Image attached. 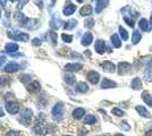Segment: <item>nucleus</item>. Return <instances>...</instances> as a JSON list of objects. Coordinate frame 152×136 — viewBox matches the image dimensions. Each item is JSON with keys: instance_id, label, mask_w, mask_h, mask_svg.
I'll return each mask as SVG.
<instances>
[{"instance_id": "f257e3e1", "label": "nucleus", "mask_w": 152, "mask_h": 136, "mask_svg": "<svg viewBox=\"0 0 152 136\" xmlns=\"http://www.w3.org/2000/svg\"><path fill=\"white\" fill-rule=\"evenodd\" d=\"M51 115L53 120L56 121H60L64 117V103L63 102H57L53 105L52 110H51Z\"/></svg>"}, {"instance_id": "f03ea898", "label": "nucleus", "mask_w": 152, "mask_h": 136, "mask_svg": "<svg viewBox=\"0 0 152 136\" xmlns=\"http://www.w3.org/2000/svg\"><path fill=\"white\" fill-rule=\"evenodd\" d=\"M7 35L10 38V39L15 40V41H23V42H27L28 39H30V36H28V34L27 33H24V32H17V31H8L7 32Z\"/></svg>"}, {"instance_id": "7ed1b4c3", "label": "nucleus", "mask_w": 152, "mask_h": 136, "mask_svg": "<svg viewBox=\"0 0 152 136\" xmlns=\"http://www.w3.org/2000/svg\"><path fill=\"white\" fill-rule=\"evenodd\" d=\"M32 118H33V111H32V109H30V108H25L24 110L22 111V113H20V117L18 118V120L19 121H22L23 125L27 126L28 123L31 121Z\"/></svg>"}, {"instance_id": "20e7f679", "label": "nucleus", "mask_w": 152, "mask_h": 136, "mask_svg": "<svg viewBox=\"0 0 152 136\" xmlns=\"http://www.w3.org/2000/svg\"><path fill=\"white\" fill-rule=\"evenodd\" d=\"M132 71V65L126 61H121L117 66V71L119 75H127Z\"/></svg>"}, {"instance_id": "39448f33", "label": "nucleus", "mask_w": 152, "mask_h": 136, "mask_svg": "<svg viewBox=\"0 0 152 136\" xmlns=\"http://www.w3.org/2000/svg\"><path fill=\"white\" fill-rule=\"evenodd\" d=\"M6 110L8 111V113L10 115H16L19 111V104L16 102V101H8L6 102V105H5Z\"/></svg>"}, {"instance_id": "423d86ee", "label": "nucleus", "mask_w": 152, "mask_h": 136, "mask_svg": "<svg viewBox=\"0 0 152 136\" xmlns=\"http://www.w3.org/2000/svg\"><path fill=\"white\" fill-rule=\"evenodd\" d=\"M86 78H88V81H89L91 84L95 85L98 84L99 81H100V74L95 71H91L86 74Z\"/></svg>"}, {"instance_id": "0eeeda50", "label": "nucleus", "mask_w": 152, "mask_h": 136, "mask_svg": "<svg viewBox=\"0 0 152 136\" xmlns=\"http://www.w3.org/2000/svg\"><path fill=\"white\" fill-rule=\"evenodd\" d=\"M101 68L106 71V73H110V74L115 73V71L117 69V67L115 66L114 63H111V61H109V60H106V61L101 63Z\"/></svg>"}, {"instance_id": "6e6552de", "label": "nucleus", "mask_w": 152, "mask_h": 136, "mask_svg": "<svg viewBox=\"0 0 152 136\" xmlns=\"http://www.w3.org/2000/svg\"><path fill=\"white\" fill-rule=\"evenodd\" d=\"M76 12V5H74L73 2H66V5L63 9V14L65 16H70Z\"/></svg>"}, {"instance_id": "1a4fd4ad", "label": "nucleus", "mask_w": 152, "mask_h": 136, "mask_svg": "<svg viewBox=\"0 0 152 136\" xmlns=\"http://www.w3.org/2000/svg\"><path fill=\"white\" fill-rule=\"evenodd\" d=\"M94 49L96 53L103 55L104 51H106V42L103 40H96L94 43Z\"/></svg>"}, {"instance_id": "9d476101", "label": "nucleus", "mask_w": 152, "mask_h": 136, "mask_svg": "<svg viewBox=\"0 0 152 136\" xmlns=\"http://www.w3.org/2000/svg\"><path fill=\"white\" fill-rule=\"evenodd\" d=\"M20 68H22V66L19 65V64L15 63V61H12V63L7 64L4 71H6V73H16V71H18Z\"/></svg>"}, {"instance_id": "9b49d317", "label": "nucleus", "mask_w": 152, "mask_h": 136, "mask_svg": "<svg viewBox=\"0 0 152 136\" xmlns=\"http://www.w3.org/2000/svg\"><path fill=\"white\" fill-rule=\"evenodd\" d=\"M92 41H93V35H92V33L85 32L83 34L82 39H81V43H82V45H84V47H89V45L92 43Z\"/></svg>"}, {"instance_id": "f8f14e48", "label": "nucleus", "mask_w": 152, "mask_h": 136, "mask_svg": "<svg viewBox=\"0 0 152 136\" xmlns=\"http://www.w3.org/2000/svg\"><path fill=\"white\" fill-rule=\"evenodd\" d=\"M83 68L82 64H78V63H70L65 66V69L69 73H74V71H80Z\"/></svg>"}, {"instance_id": "ddd939ff", "label": "nucleus", "mask_w": 152, "mask_h": 136, "mask_svg": "<svg viewBox=\"0 0 152 136\" xmlns=\"http://www.w3.org/2000/svg\"><path fill=\"white\" fill-rule=\"evenodd\" d=\"M61 23H63V22H61V20L59 18L58 14H55L50 20V26L53 28V30H58V28L61 27Z\"/></svg>"}, {"instance_id": "4468645a", "label": "nucleus", "mask_w": 152, "mask_h": 136, "mask_svg": "<svg viewBox=\"0 0 152 136\" xmlns=\"http://www.w3.org/2000/svg\"><path fill=\"white\" fill-rule=\"evenodd\" d=\"M114 87H117V83L109 79V78H103L101 82V89L104 90V89H114Z\"/></svg>"}, {"instance_id": "2eb2a0df", "label": "nucleus", "mask_w": 152, "mask_h": 136, "mask_svg": "<svg viewBox=\"0 0 152 136\" xmlns=\"http://www.w3.org/2000/svg\"><path fill=\"white\" fill-rule=\"evenodd\" d=\"M33 132L35 133V135L37 136H45V134L48 133L47 128H45L43 125H40V124L35 125V126L33 127Z\"/></svg>"}, {"instance_id": "dca6fc26", "label": "nucleus", "mask_w": 152, "mask_h": 136, "mask_svg": "<svg viewBox=\"0 0 152 136\" xmlns=\"http://www.w3.org/2000/svg\"><path fill=\"white\" fill-rule=\"evenodd\" d=\"M135 110L137 111V113H139L141 117H144V118H151V113H150V111L146 109L145 107H143V105H137L136 108H135Z\"/></svg>"}, {"instance_id": "f3484780", "label": "nucleus", "mask_w": 152, "mask_h": 136, "mask_svg": "<svg viewBox=\"0 0 152 136\" xmlns=\"http://www.w3.org/2000/svg\"><path fill=\"white\" fill-rule=\"evenodd\" d=\"M72 116L76 120H80V119H82L83 117L85 116V109L84 108H76L72 112Z\"/></svg>"}, {"instance_id": "a211bd4d", "label": "nucleus", "mask_w": 152, "mask_h": 136, "mask_svg": "<svg viewBox=\"0 0 152 136\" xmlns=\"http://www.w3.org/2000/svg\"><path fill=\"white\" fill-rule=\"evenodd\" d=\"M139 27L140 30H142V32H149V31H151L150 23H149V20H146V18H141L139 20Z\"/></svg>"}, {"instance_id": "6ab92c4d", "label": "nucleus", "mask_w": 152, "mask_h": 136, "mask_svg": "<svg viewBox=\"0 0 152 136\" xmlns=\"http://www.w3.org/2000/svg\"><path fill=\"white\" fill-rule=\"evenodd\" d=\"M40 90H41V85L37 81H33L30 84H27V91L31 93H38Z\"/></svg>"}, {"instance_id": "aec40b11", "label": "nucleus", "mask_w": 152, "mask_h": 136, "mask_svg": "<svg viewBox=\"0 0 152 136\" xmlns=\"http://www.w3.org/2000/svg\"><path fill=\"white\" fill-rule=\"evenodd\" d=\"M141 97H142V100L144 101V103L148 104L149 107L152 108V93H150L149 91H143Z\"/></svg>"}, {"instance_id": "412c9836", "label": "nucleus", "mask_w": 152, "mask_h": 136, "mask_svg": "<svg viewBox=\"0 0 152 136\" xmlns=\"http://www.w3.org/2000/svg\"><path fill=\"white\" fill-rule=\"evenodd\" d=\"M109 5V1H103V0H98L95 1V13L100 14Z\"/></svg>"}, {"instance_id": "4be33fe9", "label": "nucleus", "mask_w": 152, "mask_h": 136, "mask_svg": "<svg viewBox=\"0 0 152 136\" xmlns=\"http://www.w3.org/2000/svg\"><path fill=\"white\" fill-rule=\"evenodd\" d=\"M75 91L78 93H86L89 91V85L85 82H78L75 86Z\"/></svg>"}, {"instance_id": "5701e85b", "label": "nucleus", "mask_w": 152, "mask_h": 136, "mask_svg": "<svg viewBox=\"0 0 152 136\" xmlns=\"http://www.w3.org/2000/svg\"><path fill=\"white\" fill-rule=\"evenodd\" d=\"M142 86H143V84H142V79H141L140 77H134L133 79H132V82H131V87H132L133 90L139 91L142 89Z\"/></svg>"}, {"instance_id": "b1692460", "label": "nucleus", "mask_w": 152, "mask_h": 136, "mask_svg": "<svg viewBox=\"0 0 152 136\" xmlns=\"http://www.w3.org/2000/svg\"><path fill=\"white\" fill-rule=\"evenodd\" d=\"M93 13V9H92V6L91 5H84V6L80 9V15L81 16H90Z\"/></svg>"}, {"instance_id": "393cba45", "label": "nucleus", "mask_w": 152, "mask_h": 136, "mask_svg": "<svg viewBox=\"0 0 152 136\" xmlns=\"http://www.w3.org/2000/svg\"><path fill=\"white\" fill-rule=\"evenodd\" d=\"M110 41H111V44L114 45L115 48H121V39L119 38L118 34H113L111 38H110Z\"/></svg>"}, {"instance_id": "a878e982", "label": "nucleus", "mask_w": 152, "mask_h": 136, "mask_svg": "<svg viewBox=\"0 0 152 136\" xmlns=\"http://www.w3.org/2000/svg\"><path fill=\"white\" fill-rule=\"evenodd\" d=\"M5 50H6V52H9L13 55V52H16L18 50V44L15 42H9L5 45Z\"/></svg>"}, {"instance_id": "bb28decb", "label": "nucleus", "mask_w": 152, "mask_h": 136, "mask_svg": "<svg viewBox=\"0 0 152 136\" xmlns=\"http://www.w3.org/2000/svg\"><path fill=\"white\" fill-rule=\"evenodd\" d=\"M142 40V34H141V32L140 31H134L133 34H132V43H133L134 45L139 44L140 41Z\"/></svg>"}, {"instance_id": "cd10ccee", "label": "nucleus", "mask_w": 152, "mask_h": 136, "mask_svg": "<svg viewBox=\"0 0 152 136\" xmlns=\"http://www.w3.org/2000/svg\"><path fill=\"white\" fill-rule=\"evenodd\" d=\"M143 78L145 79L148 83L152 82V66L151 67H146L143 73Z\"/></svg>"}, {"instance_id": "c85d7f7f", "label": "nucleus", "mask_w": 152, "mask_h": 136, "mask_svg": "<svg viewBox=\"0 0 152 136\" xmlns=\"http://www.w3.org/2000/svg\"><path fill=\"white\" fill-rule=\"evenodd\" d=\"M64 79H65V82L67 83L68 85H75V83H76V77L73 75V74H65V76H64Z\"/></svg>"}, {"instance_id": "c756f323", "label": "nucleus", "mask_w": 152, "mask_h": 136, "mask_svg": "<svg viewBox=\"0 0 152 136\" xmlns=\"http://www.w3.org/2000/svg\"><path fill=\"white\" fill-rule=\"evenodd\" d=\"M49 41L51 42V44L52 45H56L57 44V41H58V34L55 31H49Z\"/></svg>"}, {"instance_id": "7c9ffc66", "label": "nucleus", "mask_w": 152, "mask_h": 136, "mask_svg": "<svg viewBox=\"0 0 152 136\" xmlns=\"http://www.w3.org/2000/svg\"><path fill=\"white\" fill-rule=\"evenodd\" d=\"M96 123V117L94 115H88L84 118V124L85 125H94Z\"/></svg>"}, {"instance_id": "2f4dec72", "label": "nucleus", "mask_w": 152, "mask_h": 136, "mask_svg": "<svg viewBox=\"0 0 152 136\" xmlns=\"http://www.w3.org/2000/svg\"><path fill=\"white\" fill-rule=\"evenodd\" d=\"M76 25H77V20H69L65 23L64 28H65V30H73L74 27H76Z\"/></svg>"}, {"instance_id": "473e14b6", "label": "nucleus", "mask_w": 152, "mask_h": 136, "mask_svg": "<svg viewBox=\"0 0 152 136\" xmlns=\"http://www.w3.org/2000/svg\"><path fill=\"white\" fill-rule=\"evenodd\" d=\"M119 35H121V40H124V41H127V40H128V32H127L123 26H119Z\"/></svg>"}, {"instance_id": "72a5a7b5", "label": "nucleus", "mask_w": 152, "mask_h": 136, "mask_svg": "<svg viewBox=\"0 0 152 136\" xmlns=\"http://www.w3.org/2000/svg\"><path fill=\"white\" fill-rule=\"evenodd\" d=\"M124 22H125L128 26H131V27H134V26H135V20H134L133 17L124 16Z\"/></svg>"}, {"instance_id": "f704fd0d", "label": "nucleus", "mask_w": 152, "mask_h": 136, "mask_svg": "<svg viewBox=\"0 0 152 136\" xmlns=\"http://www.w3.org/2000/svg\"><path fill=\"white\" fill-rule=\"evenodd\" d=\"M19 81L26 85L30 84L31 83V76L30 75H22V76H19Z\"/></svg>"}, {"instance_id": "c9c22d12", "label": "nucleus", "mask_w": 152, "mask_h": 136, "mask_svg": "<svg viewBox=\"0 0 152 136\" xmlns=\"http://www.w3.org/2000/svg\"><path fill=\"white\" fill-rule=\"evenodd\" d=\"M111 113L116 117H123L125 115V112L121 110V109H119V108H114V109L111 110Z\"/></svg>"}, {"instance_id": "e433bc0d", "label": "nucleus", "mask_w": 152, "mask_h": 136, "mask_svg": "<svg viewBox=\"0 0 152 136\" xmlns=\"http://www.w3.org/2000/svg\"><path fill=\"white\" fill-rule=\"evenodd\" d=\"M61 39H63L64 42H66V43H70V42L73 41V35L64 33V34H61Z\"/></svg>"}, {"instance_id": "4c0bfd02", "label": "nucleus", "mask_w": 152, "mask_h": 136, "mask_svg": "<svg viewBox=\"0 0 152 136\" xmlns=\"http://www.w3.org/2000/svg\"><path fill=\"white\" fill-rule=\"evenodd\" d=\"M8 84H9V78L7 76H0V87L7 86Z\"/></svg>"}, {"instance_id": "58836bf2", "label": "nucleus", "mask_w": 152, "mask_h": 136, "mask_svg": "<svg viewBox=\"0 0 152 136\" xmlns=\"http://www.w3.org/2000/svg\"><path fill=\"white\" fill-rule=\"evenodd\" d=\"M84 26H85L86 28L93 27V26H94V20H93V18H88V20H85V22H84Z\"/></svg>"}, {"instance_id": "ea45409f", "label": "nucleus", "mask_w": 152, "mask_h": 136, "mask_svg": "<svg viewBox=\"0 0 152 136\" xmlns=\"http://www.w3.org/2000/svg\"><path fill=\"white\" fill-rule=\"evenodd\" d=\"M121 127L124 130H126V132H129V130H131V126L128 125V123H127L126 120H123V121H121Z\"/></svg>"}, {"instance_id": "a19ab883", "label": "nucleus", "mask_w": 152, "mask_h": 136, "mask_svg": "<svg viewBox=\"0 0 152 136\" xmlns=\"http://www.w3.org/2000/svg\"><path fill=\"white\" fill-rule=\"evenodd\" d=\"M5 101H6V102H8V101H14V94L13 93L8 92L6 95H5Z\"/></svg>"}, {"instance_id": "79ce46f5", "label": "nucleus", "mask_w": 152, "mask_h": 136, "mask_svg": "<svg viewBox=\"0 0 152 136\" xmlns=\"http://www.w3.org/2000/svg\"><path fill=\"white\" fill-rule=\"evenodd\" d=\"M6 136H19V132L18 130H9V132H7Z\"/></svg>"}, {"instance_id": "37998d69", "label": "nucleus", "mask_w": 152, "mask_h": 136, "mask_svg": "<svg viewBox=\"0 0 152 136\" xmlns=\"http://www.w3.org/2000/svg\"><path fill=\"white\" fill-rule=\"evenodd\" d=\"M72 58H77V59H83V56L78 52L73 51L72 52Z\"/></svg>"}, {"instance_id": "c03bdc74", "label": "nucleus", "mask_w": 152, "mask_h": 136, "mask_svg": "<svg viewBox=\"0 0 152 136\" xmlns=\"http://www.w3.org/2000/svg\"><path fill=\"white\" fill-rule=\"evenodd\" d=\"M32 44L34 45V47H40V45H41V40L37 39V38H35V39H33L32 40Z\"/></svg>"}, {"instance_id": "a18cd8bd", "label": "nucleus", "mask_w": 152, "mask_h": 136, "mask_svg": "<svg viewBox=\"0 0 152 136\" xmlns=\"http://www.w3.org/2000/svg\"><path fill=\"white\" fill-rule=\"evenodd\" d=\"M6 61H7V58L5 56H0V68L6 64Z\"/></svg>"}, {"instance_id": "49530a36", "label": "nucleus", "mask_w": 152, "mask_h": 136, "mask_svg": "<svg viewBox=\"0 0 152 136\" xmlns=\"http://www.w3.org/2000/svg\"><path fill=\"white\" fill-rule=\"evenodd\" d=\"M45 105H47V100H45V99H43V100H40V101H39V107L45 108Z\"/></svg>"}, {"instance_id": "de8ad7c7", "label": "nucleus", "mask_w": 152, "mask_h": 136, "mask_svg": "<svg viewBox=\"0 0 152 136\" xmlns=\"http://www.w3.org/2000/svg\"><path fill=\"white\" fill-rule=\"evenodd\" d=\"M56 129H57V128H56V126H55V125H50V126L47 128V130H48V132H50V133L56 132Z\"/></svg>"}, {"instance_id": "09e8293b", "label": "nucleus", "mask_w": 152, "mask_h": 136, "mask_svg": "<svg viewBox=\"0 0 152 136\" xmlns=\"http://www.w3.org/2000/svg\"><path fill=\"white\" fill-rule=\"evenodd\" d=\"M25 4H27V1H19L18 5H17V9H22L23 7H24V5Z\"/></svg>"}, {"instance_id": "8fccbe9b", "label": "nucleus", "mask_w": 152, "mask_h": 136, "mask_svg": "<svg viewBox=\"0 0 152 136\" xmlns=\"http://www.w3.org/2000/svg\"><path fill=\"white\" fill-rule=\"evenodd\" d=\"M144 136H152V129H149L145 132V134H144Z\"/></svg>"}, {"instance_id": "3c124183", "label": "nucleus", "mask_w": 152, "mask_h": 136, "mask_svg": "<svg viewBox=\"0 0 152 136\" xmlns=\"http://www.w3.org/2000/svg\"><path fill=\"white\" fill-rule=\"evenodd\" d=\"M5 116V111H4V109L0 107V117H4Z\"/></svg>"}, {"instance_id": "603ef678", "label": "nucleus", "mask_w": 152, "mask_h": 136, "mask_svg": "<svg viewBox=\"0 0 152 136\" xmlns=\"http://www.w3.org/2000/svg\"><path fill=\"white\" fill-rule=\"evenodd\" d=\"M149 23H150V28L152 30V13H151V16H150V20H149Z\"/></svg>"}, {"instance_id": "864d4df0", "label": "nucleus", "mask_w": 152, "mask_h": 136, "mask_svg": "<svg viewBox=\"0 0 152 136\" xmlns=\"http://www.w3.org/2000/svg\"><path fill=\"white\" fill-rule=\"evenodd\" d=\"M98 136H110L109 134H100V135H98Z\"/></svg>"}, {"instance_id": "5fc2aeb1", "label": "nucleus", "mask_w": 152, "mask_h": 136, "mask_svg": "<svg viewBox=\"0 0 152 136\" xmlns=\"http://www.w3.org/2000/svg\"><path fill=\"white\" fill-rule=\"evenodd\" d=\"M114 136H124L123 134H116V135H114Z\"/></svg>"}, {"instance_id": "6e6d98bb", "label": "nucleus", "mask_w": 152, "mask_h": 136, "mask_svg": "<svg viewBox=\"0 0 152 136\" xmlns=\"http://www.w3.org/2000/svg\"><path fill=\"white\" fill-rule=\"evenodd\" d=\"M150 50H151V51H152V45H151V47H150Z\"/></svg>"}, {"instance_id": "4d7b16f0", "label": "nucleus", "mask_w": 152, "mask_h": 136, "mask_svg": "<svg viewBox=\"0 0 152 136\" xmlns=\"http://www.w3.org/2000/svg\"><path fill=\"white\" fill-rule=\"evenodd\" d=\"M64 136H70V135H64Z\"/></svg>"}]
</instances>
